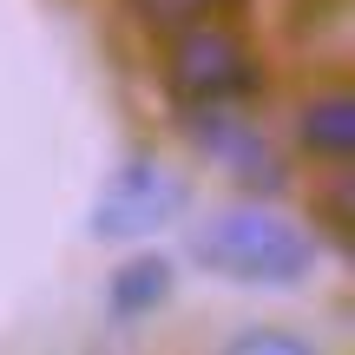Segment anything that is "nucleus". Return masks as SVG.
I'll use <instances>...</instances> for the list:
<instances>
[{
  "mask_svg": "<svg viewBox=\"0 0 355 355\" xmlns=\"http://www.w3.org/2000/svg\"><path fill=\"white\" fill-rule=\"evenodd\" d=\"M191 257H198L211 277L230 283H263V290H296V283L316 270V237L270 211H224L191 237Z\"/></svg>",
  "mask_w": 355,
  "mask_h": 355,
  "instance_id": "1",
  "label": "nucleus"
},
{
  "mask_svg": "<svg viewBox=\"0 0 355 355\" xmlns=\"http://www.w3.org/2000/svg\"><path fill=\"white\" fill-rule=\"evenodd\" d=\"M171 53H165V92L184 112L198 105H243L263 92V60L250 53V40L237 33L230 20H198V26H178Z\"/></svg>",
  "mask_w": 355,
  "mask_h": 355,
  "instance_id": "2",
  "label": "nucleus"
},
{
  "mask_svg": "<svg viewBox=\"0 0 355 355\" xmlns=\"http://www.w3.org/2000/svg\"><path fill=\"white\" fill-rule=\"evenodd\" d=\"M178 211H184V184L158 158H125L92 211V237H145V230H165Z\"/></svg>",
  "mask_w": 355,
  "mask_h": 355,
  "instance_id": "3",
  "label": "nucleus"
},
{
  "mask_svg": "<svg viewBox=\"0 0 355 355\" xmlns=\"http://www.w3.org/2000/svg\"><path fill=\"white\" fill-rule=\"evenodd\" d=\"M184 132L198 139L204 158H217L237 184L250 191H283V158L277 145L257 132V119H243L237 105H198V112H184Z\"/></svg>",
  "mask_w": 355,
  "mask_h": 355,
  "instance_id": "4",
  "label": "nucleus"
},
{
  "mask_svg": "<svg viewBox=\"0 0 355 355\" xmlns=\"http://www.w3.org/2000/svg\"><path fill=\"white\" fill-rule=\"evenodd\" d=\"M296 139H303L309 158L349 171V158H355V99H349V92H322V99H309L303 112H296Z\"/></svg>",
  "mask_w": 355,
  "mask_h": 355,
  "instance_id": "5",
  "label": "nucleus"
},
{
  "mask_svg": "<svg viewBox=\"0 0 355 355\" xmlns=\"http://www.w3.org/2000/svg\"><path fill=\"white\" fill-rule=\"evenodd\" d=\"M165 296H171V263L165 257H132V263L112 270V283H105V316L112 322H145Z\"/></svg>",
  "mask_w": 355,
  "mask_h": 355,
  "instance_id": "6",
  "label": "nucleus"
},
{
  "mask_svg": "<svg viewBox=\"0 0 355 355\" xmlns=\"http://www.w3.org/2000/svg\"><path fill=\"white\" fill-rule=\"evenodd\" d=\"M237 0H125V13L152 33H178V26H198L211 13H230Z\"/></svg>",
  "mask_w": 355,
  "mask_h": 355,
  "instance_id": "7",
  "label": "nucleus"
},
{
  "mask_svg": "<svg viewBox=\"0 0 355 355\" xmlns=\"http://www.w3.org/2000/svg\"><path fill=\"white\" fill-rule=\"evenodd\" d=\"M230 349H283V355H309V336H270V329H243V336H230Z\"/></svg>",
  "mask_w": 355,
  "mask_h": 355,
  "instance_id": "8",
  "label": "nucleus"
}]
</instances>
